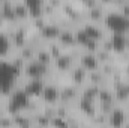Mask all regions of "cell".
<instances>
[{"instance_id": "cell-1", "label": "cell", "mask_w": 129, "mask_h": 128, "mask_svg": "<svg viewBox=\"0 0 129 128\" xmlns=\"http://www.w3.org/2000/svg\"><path fill=\"white\" fill-rule=\"evenodd\" d=\"M39 98L44 104H57L60 101V84L57 81H45Z\"/></svg>"}, {"instance_id": "cell-2", "label": "cell", "mask_w": 129, "mask_h": 128, "mask_svg": "<svg viewBox=\"0 0 129 128\" xmlns=\"http://www.w3.org/2000/svg\"><path fill=\"white\" fill-rule=\"evenodd\" d=\"M78 63L68 51H64L62 56H59L57 59H54L53 60V71L54 72H57V74H68L75 65Z\"/></svg>"}, {"instance_id": "cell-3", "label": "cell", "mask_w": 129, "mask_h": 128, "mask_svg": "<svg viewBox=\"0 0 129 128\" xmlns=\"http://www.w3.org/2000/svg\"><path fill=\"white\" fill-rule=\"evenodd\" d=\"M60 84V101L64 104H71V102H77L80 98V88L72 84V83H59Z\"/></svg>"}, {"instance_id": "cell-4", "label": "cell", "mask_w": 129, "mask_h": 128, "mask_svg": "<svg viewBox=\"0 0 129 128\" xmlns=\"http://www.w3.org/2000/svg\"><path fill=\"white\" fill-rule=\"evenodd\" d=\"M128 118V110L122 105H116L114 110L108 115V128H122Z\"/></svg>"}, {"instance_id": "cell-5", "label": "cell", "mask_w": 129, "mask_h": 128, "mask_svg": "<svg viewBox=\"0 0 129 128\" xmlns=\"http://www.w3.org/2000/svg\"><path fill=\"white\" fill-rule=\"evenodd\" d=\"M68 78H69V83H72V84H75V86H78L81 89L87 83V71L77 63L68 72Z\"/></svg>"}, {"instance_id": "cell-6", "label": "cell", "mask_w": 129, "mask_h": 128, "mask_svg": "<svg viewBox=\"0 0 129 128\" xmlns=\"http://www.w3.org/2000/svg\"><path fill=\"white\" fill-rule=\"evenodd\" d=\"M77 30H72V29H63L60 35L57 36V42L63 47L64 50L68 51V50H71V48H75V47H78L77 45Z\"/></svg>"}, {"instance_id": "cell-7", "label": "cell", "mask_w": 129, "mask_h": 128, "mask_svg": "<svg viewBox=\"0 0 129 128\" xmlns=\"http://www.w3.org/2000/svg\"><path fill=\"white\" fill-rule=\"evenodd\" d=\"M78 65L83 66L87 72H92V71H98L99 69V62H98L95 53H89V51H81L80 54V59H78Z\"/></svg>"}, {"instance_id": "cell-8", "label": "cell", "mask_w": 129, "mask_h": 128, "mask_svg": "<svg viewBox=\"0 0 129 128\" xmlns=\"http://www.w3.org/2000/svg\"><path fill=\"white\" fill-rule=\"evenodd\" d=\"M39 32H41V35H42V38H44L45 42H50V41H56V39H57V36L62 32V29H60V26H59L56 21L48 20V23H47Z\"/></svg>"}, {"instance_id": "cell-9", "label": "cell", "mask_w": 129, "mask_h": 128, "mask_svg": "<svg viewBox=\"0 0 129 128\" xmlns=\"http://www.w3.org/2000/svg\"><path fill=\"white\" fill-rule=\"evenodd\" d=\"M12 8H14V14H15V18L18 21H29L30 20V11H29V6L26 3V0H17V2H12Z\"/></svg>"}, {"instance_id": "cell-10", "label": "cell", "mask_w": 129, "mask_h": 128, "mask_svg": "<svg viewBox=\"0 0 129 128\" xmlns=\"http://www.w3.org/2000/svg\"><path fill=\"white\" fill-rule=\"evenodd\" d=\"M77 105H78V110L84 115V116H87L89 119L96 113V101H90V99H86V98H78V101H77Z\"/></svg>"}, {"instance_id": "cell-11", "label": "cell", "mask_w": 129, "mask_h": 128, "mask_svg": "<svg viewBox=\"0 0 129 128\" xmlns=\"http://www.w3.org/2000/svg\"><path fill=\"white\" fill-rule=\"evenodd\" d=\"M35 60L39 62L41 65H44V66H47V68H53V57H51V54L48 53V50L45 47H41V48L36 50Z\"/></svg>"}, {"instance_id": "cell-12", "label": "cell", "mask_w": 129, "mask_h": 128, "mask_svg": "<svg viewBox=\"0 0 129 128\" xmlns=\"http://www.w3.org/2000/svg\"><path fill=\"white\" fill-rule=\"evenodd\" d=\"M17 54H18L23 60H26V62H32V60H35L36 48H33L32 45H29V44H26V45H23L20 50H17Z\"/></svg>"}, {"instance_id": "cell-13", "label": "cell", "mask_w": 129, "mask_h": 128, "mask_svg": "<svg viewBox=\"0 0 129 128\" xmlns=\"http://www.w3.org/2000/svg\"><path fill=\"white\" fill-rule=\"evenodd\" d=\"M45 48H47V50H48V53L51 54L53 60H54V59H57L59 56H62L64 51H66V50H64V48L59 44V42H57V41H50V42H47V44H45Z\"/></svg>"}, {"instance_id": "cell-14", "label": "cell", "mask_w": 129, "mask_h": 128, "mask_svg": "<svg viewBox=\"0 0 129 128\" xmlns=\"http://www.w3.org/2000/svg\"><path fill=\"white\" fill-rule=\"evenodd\" d=\"M0 128H15L12 115H9L6 112H2L0 113Z\"/></svg>"}, {"instance_id": "cell-15", "label": "cell", "mask_w": 129, "mask_h": 128, "mask_svg": "<svg viewBox=\"0 0 129 128\" xmlns=\"http://www.w3.org/2000/svg\"><path fill=\"white\" fill-rule=\"evenodd\" d=\"M51 128H69V125H68V121L64 118L56 116L51 119Z\"/></svg>"}, {"instance_id": "cell-16", "label": "cell", "mask_w": 129, "mask_h": 128, "mask_svg": "<svg viewBox=\"0 0 129 128\" xmlns=\"http://www.w3.org/2000/svg\"><path fill=\"white\" fill-rule=\"evenodd\" d=\"M122 128H129V118L126 119V122L123 124V127H122Z\"/></svg>"}, {"instance_id": "cell-17", "label": "cell", "mask_w": 129, "mask_h": 128, "mask_svg": "<svg viewBox=\"0 0 129 128\" xmlns=\"http://www.w3.org/2000/svg\"><path fill=\"white\" fill-rule=\"evenodd\" d=\"M86 128H96V127H93V125H90V124H89V125H87Z\"/></svg>"}, {"instance_id": "cell-18", "label": "cell", "mask_w": 129, "mask_h": 128, "mask_svg": "<svg viewBox=\"0 0 129 128\" xmlns=\"http://www.w3.org/2000/svg\"><path fill=\"white\" fill-rule=\"evenodd\" d=\"M23 128H33V125H30V127H23Z\"/></svg>"}]
</instances>
